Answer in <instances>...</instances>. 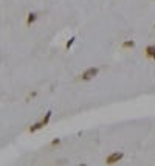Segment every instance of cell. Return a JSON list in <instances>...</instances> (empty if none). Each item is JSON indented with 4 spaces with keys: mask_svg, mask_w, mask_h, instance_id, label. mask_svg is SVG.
<instances>
[{
    "mask_svg": "<svg viewBox=\"0 0 155 166\" xmlns=\"http://www.w3.org/2000/svg\"><path fill=\"white\" fill-rule=\"evenodd\" d=\"M144 53H146V58L147 59L155 61V47H154V45H147L146 50H144Z\"/></svg>",
    "mask_w": 155,
    "mask_h": 166,
    "instance_id": "cell-3",
    "label": "cell"
},
{
    "mask_svg": "<svg viewBox=\"0 0 155 166\" xmlns=\"http://www.w3.org/2000/svg\"><path fill=\"white\" fill-rule=\"evenodd\" d=\"M98 73H99V68L98 67H90V68H87V70L82 73L79 79H81V81H90V79H93Z\"/></svg>",
    "mask_w": 155,
    "mask_h": 166,
    "instance_id": "cell-1",
    "label": "cell"
},
{
    "mask_svg": "<svg viewBox=\"0 0 155 166\" xmlns=\"http://www.w3.org/2000/svg\"><path fill=\"white\" fill-rule=\"evenodd\" d=\"M61 143V138H54V140L51 141V146H56V144H59Z\"/></svg>",
    "mask_w": 155,
    "mask_h": 166,
    "instance_id": "cell-9",
    "label": "cell"
},
{
    "mask_svg": "<svg viewBox=\"0 0 155 166\" xmlns=\"http://www.w3.org/2000/svg\"><path fill=\"white\" fill-rule=\"evenodd\" d=\"M44 126H45V124H44V121H37L36 124H33L31 127H29V132H31V134H34V132H37L39 129H42Z\"/></svg>",
    "mask_w": 155,
    "mask_h": 166,
    "instance_id": "cell-5",
    "label": "cell"
},
{
    "mask_svg": "<svg viewBox=\"0 0 155 166\" xmlns=\"http://www.w3.org/2000/svg\"><path fill=\"white\" fill-rule=\"evenodd\" d=\"M51 114H53V112H51V110H48V112H47V115H45V118L42 119L45 126H47V124H48V121H50V118H51Z\"/></svg>",
    "mask_w": 155,
    "mask_h": 166,
    "instance_id": "cell-7",
    "label": "cell"
},
{
    "mask_svg": "<svg viewBox=\"0 0 155 166\" xmlns=\"http://www.w3.org/2000/svg\"><path fill=\"white\" fill-rule=\"evenodd\" d=\"M135 47V42L133 41H126L123 44V48H126V50H129V48H133Z\"/></svg>",
    "mask_w": 155,
    "mask_h": 166,
    "instance_id": "cell-6",
    "label": "cell"
},
{
    "mask_svg": "<svg viewBox=\"0 0 155 166\" xmlns=\"http://www.w3.org/2000/svg\"><path fill=\"white\" fill-rule=\"evenodd\" d=\"M154 28H155V25H154Z\"/></svg>",
    "mask_w": 155,
    "mask_h": 166,
    "instance_id": "cell-10",
    "label": "cell"
},
{
    "mask_svg": "<svg viewBox=\"0 0 155 166\" xmlns=\"http://www.w3.org/2000/svg\"><path fill=\"white\" fill-rule=\"evenodd\" d=\"M123 157H124L123 152H112V154L105 158V163H107V165H115V163H118Z\"/></svg>",
    "mask_w": 155,
    "mask_h": 166,
    "instance_id": "cell-2",
    "label": "cell"
},
{
    "mask_svg": "<svg viewBox=\"0 0 155 166\" xmlns=\"http://www.w3.org/2000/svg\"><path fill=\"white\" fill-rule=\"evenodd\" d=\"M75 41H76V37H71V39H70V41H68V42H67V44H65V48H67V50H70L71 47H73V44H75Z\"/></svg>",
    "mask_w": 155,
    "mask_h": 166,
    "instance_id": "cell-8",
    "label": "cell"
},
{
    "mask_svg": "<svg viewBox=\"0 0 155 166\" xmlns=\"http://www.w3.org/2000/svg\"><path fill=\"white\" fill-rule=\"evenodd\" d=\"M37 20V12H29L28 14V17H26V25L28 26H31L34 22Z\"/></svg>",
    "mask_w": 155,
    "mask_h": 166,
    "instance_id": "cell-4",
    "label": "cell"
}]
</instances>
